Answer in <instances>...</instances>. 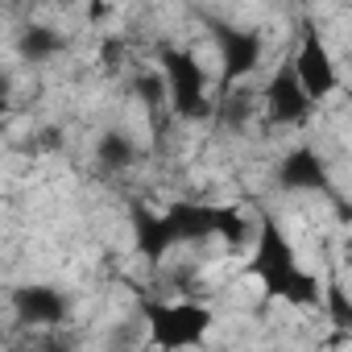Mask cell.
Masks as SVG:
<instances>
[{
  "label": "cell",
  "mask_w": 352,
  "mask_h": 352,
  "mask_svg": "<svg viewBox=\"0 0 352 352\" xmlns=\"http://www.w3.org/2000/svg\"><path fill=\"white\" fill-rule=\"evenodd\" d=\"M157 58H162V75L170 83V116L174 120H195V124L199 120H216L220 96L208 83L199 58L187 46H170V42H162Z\"/></svg>",
  "instance_id": "3957f363"
},
{
  "label": "cell",
  "mask_w": 352,
  "mask_h": 352,
  "mask_svg": "<svg viewBox=\"0 0 352 352\" xmlns=\"http://www.w3.org/2000/svg\"><path fill=\"white\" fill-rule=\"evenodd\" d=\"M108 17H112V5H91V9H87V21H91V25L108 21Z\"/></svg>",
  "instance_id": "5bb4252c"
},
{
  "label": "cell",
  "mask_w": 352,
  "mask_h": 352,
  "mask_svg": "<svg viewBox=\"0 0 352 352\" xmlns=\"http://www.w3.org/2000/svg\"><path fill=\"white\" fill-rule=\"evenodd\" d=\"M290 63H294V71H298V79H302V87H307V96H311L315 104L340 91L336 58H331V50L323 46V34H319L311 21H302V38H298V46L290 50Z\"/></svg>",
  "instance_id": "52a82bcc"
},
{
  "label": "cell",
  "mask_w": 352,
  "mask_h": 352,
  "mask_svg": "<svg viewBox=\"0 0 352 352\" xmlns=\"http://www.w3.org/2000/svg\"><path fill=\"white\" fill-rule=\"evenodd\" d=\"M13 311L25 327L38 331H58L67 323V298L54 286H21L13 290Z\"/></svg>",
  "instance_id": "9c48e42d"
},
{
  "label": "cell",
  "mask_w": 352,
  "mask_h": 352,
  "mask_svg": "<svg viewBox=\"0 0 352 352\" xmlns=\"http://www.w3.org/2000/svg\"><path fill=\"white\" fill-rule=\"evenodd\" d=\"M249 274L261 282L265 298H278V302H290V307H319L323 302L319 278L298 265V253H294L290 236L278 228V220L270 212H261V220H257Z\"/></svg>",
  "instance_id": "7a4b0ae2"
},
{
  "label": "cell",
  "mask_w": 352,
  "mask_h": 352,
  "mask_svg": "<svg viewBox=\"0 0 352 352\" xmlns=\"http://www.w3.org/2000/svg\"><path fill=\"white\" fill-rule=\"evenodd\" d=\"M212 236H220L232 253H241L249 241H257L249 228V216L241 208L199 204V199H174L157 216H137V228H133V245L149 265H157L174 245H204Z\"/></svg>",
  "instance_id": "6da1fadb"
},
{
  "label": "cell",
  "mask_w": 352,
  "mask_h": 352,
  "mask_svg": "<svg viewBox=\"0 0 352 352\" xmlns=\"http://www.w3.org/2000/svg\"><path fill=\"white\" fill-rule=\"evenodd\" d=\"M319 307L327 311V319H331V327H336L340 336H352V298H348V290H344L336 278H327Z\"/></svg>",
  "instance_id": "4fadbf2b"
},
{
  "label": "cell",
  "mask_w": 352,
  "mask_h": 352,
  "mask_svg": "<svg viewBox=\"0 0 352 352\" xmlns=\"http://www.w3.org/2000/svg\"><path fill=\"white\" fill-rule=\"evenodd\" d=\"M261 112H265L270 124H282V129H302V124L311 120L315 100L307 96V87H302V79H298L290 54L274 67L270 83L261 87Z\"/></svg>",
  "instance_id": "5b68a950"
},
{
  "label": "cell",
  "mask_w": 352,
  "mask_h": 352,
  "mask_svg": "<svg viewBox=\"0 0 352 352\" xmlns=\"http://www.w3.org/2000/svg\"><path fill=\"white\" fill-rule=\"evenodd\" d=\"M141 311H145V331H149V340L162 352H183V348L204 344L208 331H212V323H216L212 311L204 302H191V298H179V302L145 298Z\"/></svg>",
  "instance_id": "277c9868"
},
{
  "label": "cell",
  "mask_w": 352,
  "mask_h": 352,
  "mask_svg": "<svg viewBox=\"0 0 352 352\" xmlns=\"http://www.w3.org/2000/svg\"><path fill=\"white\" fill-rule=\"evenodd\" d=\"M278 187H282V191H294V195H307V191L331 195V191H336V187H331V174H327V166H323V157H319L315 149H307V145H298V149H290V153L282 157V166H278Z\"/></svg>",
  "instance_id": "ba28073f"
},
{
  "label": "cell",
  "mask_w": 352,
  "mask_h": 352,
  "mask_svg": "<svg viewBox=\"0 0 352 352\" xmlns=\"http://www.w3.org/2000/svg\"><path fill=\"white\" fill-rule=\"evenodd\" d=\"M212 34H216V46H220V83H216V96H228L236 91V83L245 75H253L261 67V54H265V38L257 30H236V25H220L212 21Z\"/></svg>",
  "instance_id": "8992f818"
},
{
  "label": "cell",
  "mask_w": 352,
  "mask_h": 352,
  "mask_svg": "<svg viewBox=\"0 0 352 352\" xmlns=\"http://www.w3.org/2000/svg\"><path fill=\"white\" fill-rule=\"evenodd\" d=\"M133 96H137L149 112H157L162 104L170 108V83H166L162 67H145V71H137V75H133Z\"/></svg>",
  "instance_id": "7c38bea8"
},
{
  "label": "cell",
  "mask_w": 352,
  "mask_h": 352,
  "mask_svg": "<svg viewBox=\"0 0 352 352\" xmlns=\"http://www.w3.org/2000/svg\"><path fill=\"white\" fill-rule=\"evenodd\" d=\"M133 162H137V145H133L120 129L100 133V141H96V166H100L104 174H120V170H129Z\"/></svg>",
  "instance_id": "30bf717a"
},
{
  "label": "cell",
  "mask_w": 352,
  "mask_h": 352,
  "mask_svg": "<svg viewBox=\"0 0 352 352\" xmlns=\"http://www.w3.org/2000/svg\"><path fill=\"white\" fill-rule=\"evenodd\" d=\"M17 50L25 63H50L54 54L67 50V38L58 30H46V25H30L21 38H17Z\"/></svg>",
  "instance_id": "8fae6325"
}]
</instances>
